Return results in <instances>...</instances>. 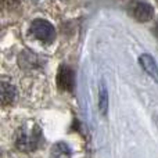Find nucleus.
Instances as JSON below:
<instances>
[{"label": "nucleus", "mask_w": 158, "mask_h": 158, "mask_svg": "<svg viewBox=\"0 0 158 158\" xmlns=\"http://www.w3.org/2000/svg\"><path fill=\"white\" fill-rule=\"evenodd\" d=\"M139 63L143 67L146 72L150 75L151 78H154L156 81H158V67L154 61V58L150 54H142L139 57Z\"/></svg>", "instance_id": "39448f33"}, {"label": "nucleus", "mask_w": 158, "mask_h": 158, "mask_svg": "<svg viewBox=\"0 0 158 158\" xmlns=\"http://www.w3.org/2000/svg\"><path fill=\"white\" fill-rule=\"evenodd\" d=\"M52 158H71V148H69L68 144H65V143L60 142L57 143L56 146H53L52 148Z\"/></svg>", "instance_id": "0eeeda50"}, {"label": "nucleus", "mask_w": 158, "mask_h": 158, "mask_svg": "<svg viewBox=\"0 0 158 158\" xmlns=\"http://www.w3.org/2000/svg\"><path fill=\"white\" fill-rule=\"evenodd\" d=\"M98 107L103 115L107 114V107H108V97H107V89L106 86H101V92H100V101H98Z\"/></svg>", "instance_id": "6e6552de"}, {"label": "nucleus", "mask_w": 158, "mask_h": 158, "mask_svg": "<svg viewBox=\"0 0 158 158\" xmlns=\"http://www.w3.org/2000/svg\"><path fill=\"white\" fill-rule=\"evenodd\" d=\"M129 13L132 14V17L135 19H137L140 22H144L153 18L154 8L151 4L142 2V0H132L129 3Z\"/></svg>", "instance_id": "7ed1b4c3"}, {"label": "nucleus", "mask_w": 158, "mask_h": 158, "mask_svg": "<svg viewBox=\"0 0 158 158\" xmlns=\"http://www.w3.org/2000/svg\"><path fill=\"white\" fill-rule=\"evenodd\" d=\"M154 33H156V36L158 38V21H157V24H156V28H154Z\"/></svg>", "instance_id": "9d476101"}, {"label": "nucleus", "mask_w": 158, "mask_h": 158, "mask_svg": "<svg viewBox=\"0 0 158 158\" xmlns=\"http://www.w3.org/2000/svg\"><path fill=\"white\" fill-rule=\"evenodd\" d=\"M19 3V0H2L3 7H13V6H17Z\"/></svg>", "instance_id": "1a4fd4ad"}, {"label": "nucleus", "mask_w": 158, "mask_h": 158, "mask_svg": "<svg viewBox=\"0 0 158 158\" xmlns=\"http://www.w3.org/2000/svg\"><path fill=\"white\" fill-rule=\"evenodd\" d=\"M43 142L42 131L35 122H27L18 129L15 136V146L19 151L31 153L40 147Z\"/></svg>", "instance_id": "f257e3e1"}, {"label": "nucleus", "mask_w": 158, "mask_h": 158, "mask_svg": "<svg viewBox=\"0 0 158 158\" xmlns=\"http://www.w3.org/2000/svg\"><path fill=\"white\" fill-rule=\"evenodd\" d=\"M15 96H17L15 87L11 83L3 82L2 83V106L7 107L10 104H13L14 100H15Z\"/></svg>", "instance_id": "423d86ee"}, {"label": "nucleus", "mask_w": 158, "mask_h": 158, "mask_svg": "<svg viewBox=\"0 0 158 158\" xmlns=\"http://www.w3.org/2000/svg\"><path fill=\"white\" fill-rule=\"evenodd\" d=\"M74 83H75V75L69 67L63 65L60 67L57 74V85L61 90L64 92H71L74 89Z\"/></svg>", "instance_id": "20e7f679"}, {"label": "nucleus", "mask_w": 158, "mask_h": 158, "mask_svg": "<svg viewBox=\"0 0 158 158\" xmlns=\"http://www.w3.org/2000/svg\"><path fill=\"white\" fill-rule=\"evenodd\" d=\"M31 33L43 43H52L56 38L54 27L44 19H35L31 25Z\"/></svg>", "instance_id": "f03ea898"}]
</instances>
